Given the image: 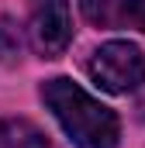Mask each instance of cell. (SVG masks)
Segmentation results:
<instances>
[{"mask_svg":"<svg viewBox=\"0 0 145 148\" xmlns=\"http://www.w3.org/2000/svg\"><path fill=\"white\" fill-rule=\"evenodd\" d=\"M41 100L76 148H114L117 145V117L110 107L97 103L72 79H48L41 86Z\"/></svg>","mask_w":145,"mask_h":148,"instance_id":"cell-1","label":"cell"},{"mask_svg":"<svg viewBox=\"0 0 145 148\" xmlns=\"http://www.w3.org/2000/svg\"><path fill=\"white\" fill-rule=\"evenodd\" d=\"M28 31H31V45L45 59L62 55L66 45H69V38H72L69 0H31Z\"/></svg>","mask_w":145,"mask_h":148,"instance_id":"cell-3","label":"cell"},{"mask_svg":"<svg viewBox=\"0 0 145 148\" xmlns=\"http://www.w3.org/2000/svg\"><path fill=\"white\" fill-rule=\"evenodd\" d=\"M83 17L97 28H128L131 0H79Z\"/></svg>","mask_w":145,"mask_h":148,"instance_id":"cell-4","label":"cell"},{"mask_svg":"<svg viewBox=\"0 0 145 148\" xmlns=\"http://www.w3.org/2000/svg\"><path fill=\"white\" fill-rule=\"evenodd\" d=\"M0 148H52V145L31 121L7 117L0 121Z\"/></svg>","mask_w":145,"mask_h":148,"instance_id":"cell-5","label":"cell"},{"mask_svg":"<svg viewBox=\"0 0 145 148\" xmlns=\"http://www.w3.org/2000/svg\"><path fill=\"white\" fill-rule=\"evenodd\" d=\"M90 76L107 93H128L145 79V55L131 41H107L93 52Z\"/></svg>","mask_w":145,"mask_h":148,"instance_id":"cell-2","label":"cell"}]
</instances>
